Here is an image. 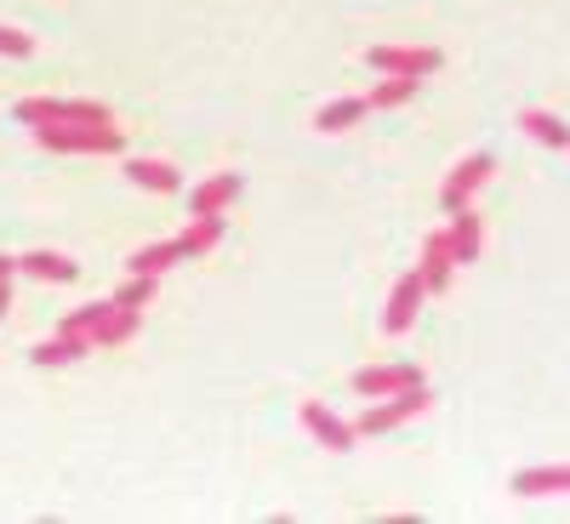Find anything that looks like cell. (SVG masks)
I'll list each match as a JSON object with an SVG mask.
<instances>
[{"mask_svg":"<svg viewBox=\"0 0 570 524\" xmlns=\"http://www.w3.org/2000/svg\"><path fill=\"white\" fill-rule=\"evenodd\" d=\"M35 142L52 155H120L126 137L115 120H69V126H35Z\"/></svg>","mask_w":570,"mask_h":524,"instance_id":"6da1fadb","label":"cell"},{"mask_svg":"<svg viewBox=\"0 0 570 524\" xmlns=\"http://www.w3.org/2000/svg\"><path fill=\"white\" fill-rule=\"evenodd\" d=\"M428 405H434L428 383H416V388H400V394H389V399H376V405H371V411L354 422V434H389V427H405V422L428 416Z\"/></svg>","mask_w":570,"mask_h":524,"instance_id":"7a4b0ae2","label":"cell"},{"mask_svg":"<svg viewBox=\"0 0 570 524\" xmlns=\"http://www.w3.org/2000/svg\"><path fill=\"white\" fill-rule=\"evenodd\" d=\"M23 126H69V120H115L104 103H75V98H23L18 103Z\"/></svg>","mask_w":570,"mask_h":524,"instance_id":"3957f363","label":"cell"},{"mask_svg":"<svg viewBox=\"0 0 570 524\" xmlns=\"http://www.w3.org/2000/svg\"><path fill=\"white\" fill-rule=\"evenodd\" d=\"M365 63H371L376 75H416V80H428L445 58L434 52V46H371Z\"/></svg>","mask_w":570,"mask_h":524,"instance_id":"277c9868","label":"cell"},{"mask_svg":"<svg viewBox=\"0 0 570 524\" xmlns=\"http://www.w3.org/2000/svg\"><path fill=\"white\" fill-rule=\"evenodd\" d=\"M491 171H497V160H491V155H468V160H456V166H451V177H445V188H440L445 211L468 206V200L485 188V177H491Z\"/></svg>","mask_w":570,"mask_h":524,"instance_id":"5b68a950","label":"cell"},{"mask_svg":"<svg viewBox=\"0 0 570 524\" xmlns=\"http://www.w3.org/2000/svg\"><path fill=\"white\" fill-rule=\"evenodd\" d=\"M416 383H422V365H365V370H354L360 399H389V394L416 388Z\"/></svg>","mask_w":570,"mask_h":524,"instance_id":"8992f818","label":"cell"},{"mask_svg":"<svg viewBox=\"0 0 570 524\" xmlns=\"http://www.w3.org/2000/svg\"><path fill=\"white\" fill-rule=\"evenodd\" d=\"M422 297H428V285H422V274H416V268L394 279V291H389V314H383V325L394 330V337H405V330L416 325V314H422Z\"/></svg>","mask_w":570,"mask_h":524,"instance_id":"52a82bcc","label":"cell"},{"mask_svg":"<svg viewBox=\"0 0 570 524\" xmlns=\"http://www.w3.org/2000/svg\"><path fill=\"white\" fill-rule=\"evenodd\" d=\"M303 427H308V434L325 445V451H354V422H343L337 411H325L320 399H303Z\"/></svg>","mask_w":570,"mask_h":524,"instance_id":"ba28073f","label":"cell"},{"mask_svg":"<svg viewBox=\"0 0 570 524\" xmlns=\"http://www.w3.org/2000/svg\"><path fill=\"white\" fill-rule=\"evenodd\" d=\"M416 274H422V285H428V297H440L445 285H451V274H456V257H451L445 228H440V234H428V240H422V263H416Z\"/></svg>","mask_w":570,"mask_h":524,"instance_id":"9c48e42d","label":"cell"},{"mask_svg":"<svg viewBox=\"0 0 570 524\" xmlns=\"http://www.w3.org/2000/svg\"><path fill=\"white\" fill-rule=\"evenodd\" d=\"M240 188H246V177L240 171H217V177H206L195 195H188V211H206V217H223L234 200H240Z\"/></svg>","mask_w":570,"mask_h":524,"instance_id":"30bf717a","label":"cell"},{"mask_svg":"<svg viewBox=\"0 0 570 524\" xmlns=\"http://www.w3.org/2000/svg\"><path fill=\"white\" fill-rule=\"evenodd\" d=\"M445 240H451V257H456V268L480 263V246H485L480 211H473V206H456V211H451V228H445Z\"/></svg>","mask_w":570,"mask_h":524,"instance_id":"8fae6325","label":"cell"},{"mask_svg":"<svg viewBox=\"0 0 570 524\" xmlns=\"http://www.w3.org/2000/svg\"><path fill=\"white\" fill-rule=\"evenodd\" d=\"M18 274H29V279H52V285H69V279H80V263H75V257H63V251H23V257H18Z\"/></svg>","mask_w":570,"mask_h":524,"instance_id":"7c38bea8","label":"cell"},{"mask_svg":"<svg viewBox=\"0 0 570 524\" xmlns=\"http://www.w3.org/2000/svg\"><path fill=\"white\" fill-rule=\"evenodd\" d=\"M513 496H570V462L564 467H525V473H513Z\"/></svg>","mask_w":570,"mask_h":524,"instance_id":"4fadbf2b","label":"cell"},{"mask_svg":"<svg viewBox=\"0 0 570 524\" xmlns=\"http://www.w3.org/2000/svg\"><path fill=\"white\" fill-rule=\"evenodd\" d=\"M177 246L183 257H206L223 246V217H206V211H188V228L177 234Z\"/></svg>","mask_w":570,"mask_h":524,"instance_id":"5bb4252c","label":"cell"},{"mask_svg":"<svg viewBox=\"0 0 570 524\" xmlns=\"http://www.w3.org/2000/svg\"><path fill=\"white\" fill-rule=\"evenodd\" d=\"M137 325H142V308H120V303H115V308L98 319V330H91V348H120V343H131Z\"/></svg>","mask_w":570,"mask_h":524,"instance_id":"9a60e30c","label":"cell"},{"mask_svg":"<svg viewBox=\"0 0 570 524\" xmlns=\"http://www.w3.org/2000/svg\"><path fill=\"white\" fill-rule=\"evenodd\" d=\"M91 354V337H75V330H58V337H46L29 359L40 365V370H52V365H75V359H86Z\"/></svg>","mask_w":570,"mask_h":524,"instance_id":"2e32d148","label":"cell"},{"mask_svg":"<svg viewBox=\"0 0 570 524\" xmlns=\"http://www.w3.org/2000/svg\"><path fill=\"white\" fill-rule=\"evenodd\" d=\"M126 177L137 188H149V195H177V188H183V171L166 166V160H126Z\"/></svg>","mask_w":570,"mask_h":524,"instance_id":"e0dca14e","label":"cell"},{"mask_svg":"<svg viewBox=\"0 0 570 524\" xmlns=\"http://www.w3.org/2000/svg\"><path fill=\"white\" fill-rule=\"evenodd\" d=\"M513 126L525 131V137H537L542 149H570V126H564L559 115H548V109H525Z\"/></svg>","mask_w":570,"mask_h":524,"instance_id":"ac0fdd59","label":"cell"},{"mask_svg":"<svg viewBox=\"0 0 570 524\" xmlns=\"http://www.w3.org/2000/svg\"><path fill=\"white\" fill-rule=\"evenodd\" d=\"M183 263V246L177 240H155V246H137L131 257H126V274H166V268H177Z\"/></svg>","mask_w":570,"mask_h":524,"instance_id":"d6986e66","label":"cell"},{"mask_svg":"<svg viewBox=\"0 0 570 524\" xmlns=\"http://www.w3.org/2000/svg\"><path fill=\"white\" fill-rule=\"evenodd\" d=\"M422 91V80L416 75H383L371 86V98H365V109H400V103H411Z\"/></svg>","mask_w":570,"mask_h":524,"instance_id":"ffe728a7","label":"cell"},{"mask_svg":"<svg viewBox=\"0 0 570 524\" xmlns=\"http://www.w3.org/2000/svg\"><path fill=\"white\" fill-rule=\"evenodd\" d=\"M371 109H365V98H337V103H325L320 115H314V126L320 131H348V126H360Z\"/></svg>","mask_w":570,"mask_h":524,"instance_id":"44dd1931","label":"cell"},{"mask_svg":"<svg viewBox=\"0 0 570 524\" xmlns=\"http://www.w3.org/2000/svg\"><path fill=\"white\" fill-rule=\"evenodd\" d=\"M155 291H160V279H155V274H126V285L115 291V303H120V308H149Z\"/></svg>","mask_w":570,"mask_h":524,"instance_id":"7402d4cb","label":"cell"},{"mask_svg":"<svg viewBox=\"0 0 570 524\" xmlns=\"http://www.w3.org/2000/svg\"><path fill=\"white\" fill-rule=\"evenodd\" d=\"M115 308V297L109 303H86V308H75L69 319H63V330H75V337H91V330H98V319Z\"/></svg>","mask_w":570,"mask_h":524,"instance_id":"603a6c76","label":"cell"},{"mask_svg":"<svg viewBox=\"0 0 570 524\" xmlns=\"http://www.w3.org/2000/svg\"><path fill=\"white\" fill-rule=\"evenodd\" d=\"M35 52V34L12 29V23H0V58H29Z\"/></svg>","mask_w":570,"mask_h":524,"instance_id":"cb8c5ba5","label":"cell"},{"mask_svg":"<svg viewBox=\"0 0 570 524\" xmlns=\"http://www.w3.org/2000/svg\"><path fill=\"white\" fill-rule=\"evenodd\" d=\"M7 308H12V279H0V319H7Z\"/></svg>","mask_w":570,"mask_h":524,"instance_id":"d4e9b609","label":"cell"},{"mask_svg":"<svg viewBox=\"0 0 570 524\" xmlns=\"http://www.w3.org/2000/svg\"><path fill=\"white\" fill-rule=\"evenodd\" d=\"M18 274V257H0V279H12Z\"/></svg>","mask_w":570,"mask_h":524,"instance_id":"484cf974","label":"cell"}]
</instances>
